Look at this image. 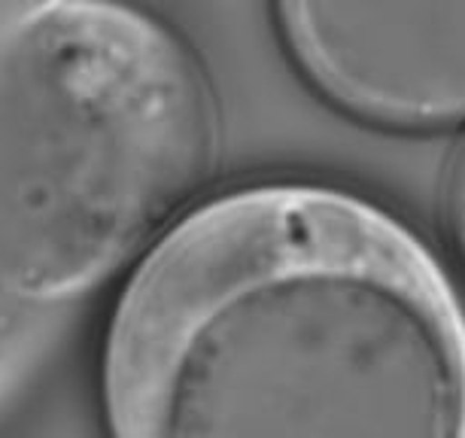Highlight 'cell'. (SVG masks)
<instances>
[{"label":"cell","instance_id":"obj_1","mask_svg":"<svg viewBox=\"0 0 465 438\" xmlns=\"http://www.w3.org/2000/svg\"><path fill=\"white\" fill-rule=\"evenodd\" d=\"M101 402L110 438H465V302L374 201L232 189L122 289Z\"/></svg>","mask_w":465,"mask_h":438},{"label":"cell","instance_id":"obj_2","mask_svg":"<svg viewBox=\"0 0 465 438\" xmlns=\"http://www.w3.org/2000/svg\"><path fill=\"white\" fill-rule=\"evenodd\" d=\"M192 49L122 4H0V378L210 177Z\"/></svg>","mask_w":465,"mask_h":438},{"label":"cell","instance_id":"obj_3","mask_svg":"<svg viewBox=\"0 0 465 438\" xmlns=\"http://www.w3.org/2000/svg\"><path fill=\"white\" fill-rule=\"evenodd\" d=\"M307 85L359 122L429 131L465 119V4H277Z\"/></svg>","mask_w":465,"mask_h":438},{"label":"cell","instance_id":"obj_4","mask_svg":"<svg viewBox=\"0 0 465 438\" xmlns=\"http://www.w3.org/2000/svg\"><path fill=\"white\" fill-rule=\"evenodd\" d=\"M444 223L447 232H450L453 247L465 265V140L460 153L453 155L450 174H447L444 183Z\"/></svg>","mask_w":465,"mask_h":438}]
</instances>
